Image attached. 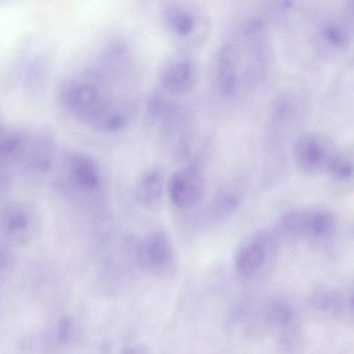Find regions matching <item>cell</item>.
Returning a JSON list of instances; mask_svg holds the SVG:
<instances>
[{"label":"cell","mask_w":354,"mask_h":354,"mask_svg":"<svg viewBox=\"0 0 354 354\" xmlns=\"http://www.w3.org/2000/svg\"><path fill=\"white\" fill-rule=\"evenodd\" d=\"M60 104L76 122L101 133H118L131 122L135 106L119 97L101 70L84 69L65 79L59 91Z\"/></svg>","instance_id":"obj_1"},{"label":"cell","mask_w":354,"mask_h":354,"mask_svg":"<svg viewBox=\"0 0 354 354\" xmlns=\"http://www.w3.org/2000/svg\"><path fill=\"white\" fill-rule=\"evenodd\" d=\"M159 21L165 37L177 50L189 52L201 46L207 37L206 15L188 1L164 2L159 9Z\"/></svg>","instance_id":"obj_2"},{"label":"cell","mask_w":354,"mask_h":354,"mask_svg":"<svg viewBox=\"0 0 354 354\" xmlns=\"http://www.w3.org/2000/svg\"><path fill=\"white\" fill-rule=\"evenodd\" d=\"M41 227V212L31 203L15 201L0 207V237L12 246L30 245Z\"/></svg>","instance_id":"obj_3"},{"label":"cell","mask_w":354,"mask_h":354,"mask_svg":"<svg viewBox=\"0 0 354 354\" xmlns=\"http://www.w3.org/2000/svg\"><path fill=\"white\" fill-rule=\"evenodd\" d=\"M340 151L330 138L319 133H306L295 140L292 154L297 167L308 175L329 174Z\"/></svg>","instance_id":"obj_4"},{"label":"cell","mask_w":354,"mask_h":354,"mask_svg":"<svg viewBox=\"0 0 354 354\" xmlns=\"http://www.w3.org/2000/svg\"><path fill=\"white\" fill-rule=\"evenodd\" d=\"M162 91L173 97L192 93L199 81V67L189 51L177 50L162 62L159 71Z\"/></svg>","instance_id":"obj_5"},{"label":"cell","mask_w":354,"mask_h":354,"mask_svg":"<svg viewBox=\"0 0 354 354\" xmlns=\"http://www.w3.org/2000/svg\"><path fill=\"white\" fill-rule=\"evenodd\" d=\"M335 226V218L328 210L319 207H299L283 214L279 227L286 235L299 238L322 239Z\"/></svg>","instance_id":"obj_6"},{"label":"cell","mask_w":354,"mask_h":354,"mask_svg":"<svg viewBox=\"0 0 354 354\" xmlns=\"http://www.w3.org/2000/svg\"><path fill=\"white\" fill-rule=\"evenodd\" d=\"M137 260L144 270L159 278L171 277L177 268L172 245L167 235L160 231L150 233L140 241Z\"/></svg>","instance_id":"obj_7"},{"label":"cell","mask_w":354,"mask_h":354,"mask_svg":"<svg viewBox=\"0 0 354 354\" xmlns=\"http://www.w3.org/2000/svg\"><path fill=\"white\" fill-rule=\"evenodd\" d=\"M277 248L273 235L266 231L256 232L239 248L234 258L235 267L243 276L254 277L270 266Z\"/></svg>","instance_id":"obj_8"},{"label":"cell","mask_w":354,"mask_h":354,"mask_svg":"<svg viewBox=\"0 0 354 354\" xmlns=\"http://www.w3.org/2000/svg\"><path fill=\"white\" fill-rule=\"evenodd\" d=\"M168 193L176 207L189 209L197 205L205 193V180L196 165H189L174 171L168 182Z\"/></svg>","instance_id":"obj_9"},{"label":"cell","mask_w":354,"mask_h":354,"mask_svg":"<svg viewBox=\"0 0 354 354\" xmlns=\"http://www.w3.org/2000/svg\"><path fill=\"white\" fill-rule=\"evenodd\" d=\"M214 77L218 93L225 98H232L241 88L242 77L240 57L234 44H223L216 53Z\"/></svg>","instance_id":"obj_10"},{"label":"cell","mask_w":354,"mask_h":354,"mask_svg":"<svg viewBox=\"0 0 354 354\" xmlns=\"http://www.w3.org/2000/svg\"><path fill=\"white\" fill-rule=\"evenodd\" d=\"M54 160V145L51 138L39 133L30 136L24 156L20 162L24 174L39 180L47 174Z\"/></svg>","instance_id":"obj_11"},{"label":"cell","mask_w":354,"mask_h":354,"mask_svg":"<svg viewBox=\"0 0 354 354\" xmlns=\"http://www.w3.org/2000/svg\"><path fill=\"white\" fill-rule=\"evenodd\" d=\"M64 174L73 187L84 192H92L100 185L98 167L91 156L83 152H73L66 158Z\"/></svg>","instance_id":"obj_12"},{"label":"cell","mask_w":354,"mask_h":354,"mask_svg":"<svg viewBox=\"0 0 354 354\" xmlns=\"http://www.w3.org/2000/svg\"><path fill=\"white\" fill-rule=\"evenodd\" d=\"M350 21L348 19H330L321 23L315 32L317 44L329 52L344 50L351 39Z\"/></svg>","instance_id":"obj_13"},{"label":"cell","mask_w":354,"mask_h":354,"mask_svg":"<svg viewBox=\"0 0 354 354\" xmlns=\"http://www.w3.org/2000/svg\"><path fill=\"white\" fill-rule=\"evenodd\" d=\"M164 188V175L161 169L153 167L145 170L137 181L135 195L142 205L151 207L160 202Z\"/></svg>","instance_id":"obj_14"},{"label":"cell","mask_w":354,"mask_h":354,"mask_svg":"<svg viewBox=\"0 0 354 354\" xmlns=\"http://www.w3.org/2000/svg\"><path fill=\"white\" fill-rule=\"evenodd\" d=\"M29 138V135L20 131H15L0 138V168L20 163Z\"/></svg>","instance_id":"obj_15"},{"label":"cell","mask_w":354,"mask_h":354,"mask_svg":"<svg viewBox=\"0 0 354 354\" xmlns=\"http://www.w3.org/2000/svg\"><path fill=\"white\" fill-rule=\"evenodd\" d=\"M310 302L317 310L337 315L344 310L352 309L353 299L351 297L346 300L340 293L324 291L316 293Z\"/></svg>","instance_id":"obj_16"},{"label":"cell","mask_w":354,"mask_h":354,"mask_svg":"<svg viewBox=\"0 0 354 354\" xmlns=\"http://www.w3.org/2000/svg\"><path fill=\"white\" fill-rule=\"evenodd\" d=\"M241 200V195L237 190L226 188L215 198L212 205L213 212L218 218H225L237 209Z\"/></svg>","instance_id":"obj_17"},{"label":"cell","mask_w":354,"mask_h":354,"mask_svg":"<svg viewBox=\"0 0 354 354\" xmlns=\"http://www.w3.org/2000/svg\"><path fill=\"white\" fill-rule=\"evenodd\" d=\"M272 111L273 122L281 127L286 126L295 115L294 98L287 93L278 95L274 100Z\"/></svg>","instance_id":"obj_18"},{"label":"cell","mask_w":354,"mask_h":354,"mask_svg":"<svg viewBox=\"0 0 354 354\" xmlns=\"http://www.w3.org/2000/svg\"><path fill=\"white\" fill-rule=\"evenodd\" d=\"M266 315L272 325L279 327L288 326L293 317L292 308L279 301L271 302L266 308Z\"/></svg>","instance_id":"obj_19"},{"label":"cell","mask_w":354,"mask_h":354,"mask_svg":"<svg viewBox=\"0 0 354 354\" xmlns=\"http://www.w3.org/2000/svg\"><path fill=\"white\" fill-rule=\"evenodd\" d=\"M353 169L349 158L340 152L332 165L329 175L339 180H347L352 176Z\"/></svg>","instance_id":"obj_20"},{"label":"cell","mask_w":354,"mask_h":354,"mask_svg":"<svg viewBox=\"0 0 354 354\" xmlns=\"http://www.w3.org/2000/svg\"><path fill=\"white\" fill-rule=\"evenodd\" d=\"M13 246L0 237V275L9 272L15 264Z\"/></svg>","instance_id":"obj_21"},{"label":"cell","mask_w":354,"mask_h":354,"mask_svg":"<svg viewBox=\"0 0 354 354\" xmlns=\"http://www.w3.org/2000/svg\"><path fill=\"white\" fill-rule=\"evenodd\" d=\"M3 182H4V178L2 175V174L0 172V192H1L3 186L4 185Z\"/></svg>","instance_id":"obj_22"},{"label":"cell","mask_w":354,"mask_h":354,"mask_svg":"<svg viewBox=\"0 0 354 354\" xmlns=\"http://www.w3.org/2000/svg\"><path fill=\"white\" fill-rule=\"evenodd\" d=\"M126 354H139V353H138L137 352L135 353L134 351H130V352H128Z\"/></svg>","instance_id":"obj_23"},{"label":"cell","mask_w":354,"mask_h":354,"mask_svg":"<svg viewBox=\"0 0 354 354\" xmlns=\"http://www.w3.org/2000/svg\"><path fill=\"white\" fill-rule=\"evenodd\" d=\"M1 127H0V133H1Z\"/></svg>","instance_id":"obj_24"}]
</instances>
